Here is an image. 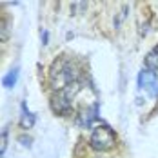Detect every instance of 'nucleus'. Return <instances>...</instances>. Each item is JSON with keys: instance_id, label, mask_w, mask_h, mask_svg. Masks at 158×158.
Listing matches in <instances>:
<instances>
[{"instance_id": "1", "label": "nucleus", "mask_w": 158, "mask_h": 158, "mask_svg": "<svg viewBox=\"0 0 158 158\" xmlns=\"http://www.w3.org/2000/svg\"><path fill=\"white\" fill-rule=\"evenodd\" d=\"M77 77H78V71L73 64L65 58H60L58 62L53 64L51 67V73H49V78H51V84L56 91H62L67 85L75 84L77 82Z\"/></svg>"}, {"instance_id": "2", "label": "nucleus", "mask_w": 158, "mask_h": 158, "mask_svg": "<svg viewBox=\"0 0 158 158\" xmlns=\"http://www.w3.org/2000/svg\"><path fill=\"white\" fill-rule=\"evenodd\" d=\"M116 142V136L113 133V129L107 126H98L93 129L91 133V138H89V143L91 147L96 149V151H107L111 149Z\"/></svg>"}, {"instance_id": "3", "label": "nucleus", "mask_w": 158, "mask_h": 158, "mask_svg": "<svg viewBox=\"0 0 158 158\" xmlns=\"http://www.w3.org/2000/svg\"><path fill=\"white\" fill-rule=\"evenodd\" d=\"M78 89H80L78 82H75V84L67 85L65 89L58 91L56 95L53 96V100H51V107H53V111H56V113H62V114H65L67 111L71 109V102H73L75 95L78 93Z\"/></svg>"}, {"instance_id": "4", "label": "nucleus", "mask_w": 158, "mask_h": 158, "mask_svg": "<svg viewBox=\"0 0 158 158\" xmlns=\"http://www.w3.org/2000/svg\"><path fill=\"white\" fill-rule=\"evenodd\" d=\"M138 87L143 89V91H147V95L149 96H158V77L155 71H151V69H143L140 71V75H138Z\"/></svg>"}, {"instance_id": "5", "label": "nucleus", "mask_w": 158, "mask_h": 158, "mask_svg": "<svg viewBox=\"0 0 158 158\" xmlns=\"http://www.w3.org/2000/svg\"><path fill=\"white\" fill-rule=\"evenodd\" d=\"M35 120H36V118H35V114L27 111L26 104H22V120H20L22 127H24V129H31V127L35 126Z\"/></svg>"}, {"instance_id": "6", "label": "nucleus", "mask_w": 158, "mask_h": 158, "mask_svg": "<svg viewBox=\"0 0 158 158\" xmlns=\"http://www.w3.org/2000/svg\"><path fill=\"white\" fill-rule=\"evenodd\" d=\"M96 113H98V104H95L89 111H85V113H84V116H82V120H80V122H82V126H85V127L91 126V124H93V120L96 118Z\"/></svg>"}, {"instance_id": "7", "label": "nucleus", "mask_w": 158, "mask_h": 158, "mask_svg": "<svg viewBox=\"0 0 158 158\" xmlns=\"http://www.w3.org/2000/svg\"><path fill=\"white\" fill-rule=\"evenodd\" d=\"M16 80H18V69L15 67V69H11V71L2 78V85L7 87V89H11V87L16 84Z\"/></svg>"}, {"instance_id": "8", "label": "nucleus", "mask_w": 158, "mask_h": 158, "mask_svg": "<svg viewBox=\"0 0 158 158\" xmlns=\"http://www.w3.org/2000/svg\"><path fill=\"white\" fill-rule=\"evenodd\" d=\"M145 65L151 71H158V48H155L147 56H145Z\"/></svg>"}, {"instance_id": "9", "label": "nucleus", "mask_w": 158, "mask_h": 158, "mask_svg": "<svg viewBox=\"0 0 158 158\" xmlns=\"http://www.w3.org/2000/svg\"><path fill=\"white\" fill-rule=\"evenodd\" d=\"M6 145H7V127L2 129V143H0V153H6Z\"/></svg>"}, {"instance_id": "10", "label": "nucleus", "mask_w": 158, "mask_h": 158, "mask_svg": "<svg viewBox=\"0 0 158 158\" xmlns=\"http://www.w3.org/2000/svg\"><path fill=\"white\" fill-rule=\"evenodd\" d=\"M42 40H44V44H48V31L42 33Z\"/></svg>"}]
</instances>
